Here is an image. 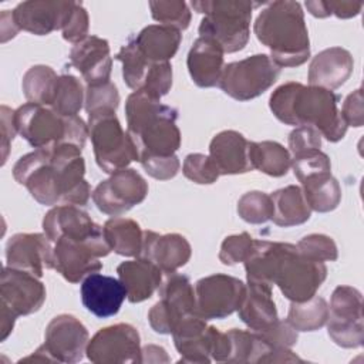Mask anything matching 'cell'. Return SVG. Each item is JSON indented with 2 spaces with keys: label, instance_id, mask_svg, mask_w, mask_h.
<instances>
[{
  "label": "cell",
  "instance_id": "obj_47",
  "mask_svg": "<svg viewBox=\"0 0 364 364\" xmlns=\"http://www.w3.org/2000/svg\"><path fill=\"white\" fill-rule=\"evenodd\" d=\"M172 87V65L171 63H155L148 74L145 85L141 91L155 100H161Z\"/></svg>",
  "mask_w": 364,
  "mask_h": 364
},
{
  "label": "cell",
  "instance_id": "obj_22",
  "mask_svg": "<svg viewBox=\"0 0 364 364\" xmlns=\"http://www.w3.org/2000/svg\"><path fill=\"white\" fill-rule=\"evenodd\" d=\"M191 255L192 249L185 236L179 233L159 235L154 230H144L142 249L138 257L151 260L162 273L176 272L189 262Z\"/></svg>",
  "mask_w": 364,
  "mask_h": 364
},
{
  "label": "cell",
  "instance_id": "obj_23",
  "mask_svg": "<svg viewBox=\"0 0 364 364\" xmlns=\"http://www.w3.org/2000/svg\"><path fill=\"white\" fill-rule=\"evenodd\" d=\"M70 61L80 71L87 85H98L109 81L112 58L109 44L105 38L88 36L74 44L70 51Z\"/></svg>",
  "mask_w": 364,
  "mask_h": 364
},
{
  "label": "cell",
  "instance_id": "obj_44",
  "mask_svg": "<svg viewBox=\"0 0 364 364\" xmlns=\"http://www.w3.org/2000/svg\"><path fill=\"white\" fill-rule=\"evenodd\" d=\"M291 168H293L294 176L299 179V182H301L310 175L330 172L331 162L327 154H324L320 149H316V151H309V152L293 156Z\"/></svg>",
  "mask_w": 364,
  "mask_h": 364
},
{
  "label": "cell",
  "instance_id": "obj_53",
  "mask_svg": "<svg viewBox=\"0 0 364 364\" xmlns=\"http://www.w3.org/2000/svg\"><path fill=\"white\" fill-rule=\"evenodd\" d=\"M17 134L16 125H14V111L10 109L6 105H1V149H3V164L7 159L10 144L14 139V135Z\"/></svg>",
  "mask_w": 364,
  "mask_h": 364
},
{
  "label": "cell",
  "instance_id": "obj_55",
  "mask_svg": "<svg viewBox=\"0 0 364 364\" xmlns=\"http://www.w3.org/2000/svg\"><path fill=\"white\" fill-rule=\"evenodd\" d=\"M0 27H1V43L9 41L10 38H13L20 28L17 27L14 18H13V13L11 10H3L0 14Z\"/></svg>",
  "mask_w": 364,
  "mask_h": 364
},
{
  "label": "cell",
  "instance_id": "obj_51",
  "mask_svg": "<svg viewBox=\"0 0 364 364\" xmlns=\"http://www.w3.org/2000/svg\"><path fill=\"white\" fill-rule=\"evenodd\" d=\"M321 148V135L311 127H296L289 135V152L293 156Z\"/></svg>",
  "mask_w": 364,
  "mask_h": 364
},
{
  "label": "cell",
  "instance_id": "obj_45",
  "mask_svg": "<svg viewBox=\"0 0 364 364\" xmlns=\"http://www.w3.org/2000/svg\"><path fill=\"white\" fill-rule=\"evenodd\" d=\"M253 242L255 239L247 232L225 237V240L220 245L219 260L228 266L245 262V259L249 256L253 247Z\"/></svg>",
  "mask_w": 364,
  "mask_h": 364
},
{
  "label": "cell",
  "instance_id": "obj_48",
  "mask_svg": "<svg viewBox=\"0 0 364 364\" xmlns=\"http://www.w3.org/2000/svg\"><path fill=\"white\" fill-rule=\"evenodd\" d=\"M262 340H264L272 348H290L297 343V330L287 321L277 318L270 327L262 331H256Z\"/></svg>",
  "mask_w": 364,
  "mask_h": 364
},
{
  "label": "cell",
  "instance_id": "obj_54",
  "mask_svg": "<svg viewBox=\"0 0 364 364\" xmlns=\"http://www.w3.org/2000/svg\"><path fill=\"white\" fill-rule=\"evenodd\" d=\"M139 363H169V357L164 347L148 344L141 348V361Z\"/></svg>",
  "mask_w": 364,
  "mask_h": 364
},
{
  "label": "cell",
  "instance_id": "obj_35",
  "mask_svg": "<svg viewBox=\"0 0 364 364\" xmlns=\"http://www.w3.org/2000/svg\"><path fill=\"white\" fill-rule=\"evenodd\" d=\"M58 77L48 65H33L23 75L21 88L26 100L33 104L47 105L53 104Z\"/></svg>",
  "mask_w": 364,
  "mask_h": 364
},
{
  "label": "cell",
  "instance_id": "obj_3",
  "mask_svg": "<svg viewBox=\"0 0 364 364\" xmlns=\"http://www.w3.org/2000/svg\"><path fill=\"white\" fill-rule=\"evenodd\" d=\"M253 30L280 68L299 67L309 60L310 38L300 3L291 0L269 3L259 13Z\"/></svg>",
  "mask_w": 364,
  "mask_h": 364
},
{
  "label": "cell",
  "instance_id": "obj_56",
  "mask_svg": "<svg viewBox=\"0 0 364 364\" xmlns=\"http://www.w3.org/2000/svg\"><path fill=\"white\" fill-rule=\"evenodd\" d=\"M0 318H1V323H0L1 341H4V340L10 336V333L13 331L14 323H16V318H17V317H16L11 311H9L6 307H1V316H0Z\"/></svg>",
  "mask_w": 364,
  "mask_h": 364
},
{
  "label": "cell",
  "instance_id": "obj_16",
  "mask_svg": "<svg viewBox=\"0 0 364 364\" xmlns=\"http://www.w3.org/2000/svg\"><path fill=\"white\" fill-rule=\"evenodd\" d=\"M90 341L85 326L71 314H58L47 326L44 347L53 363H78L84 358Z\"/></svg>",
  "mask_w": 364,
  "mask_h": 364
},
{
  "label": "cell",
  "instance_id": "obj_39",
  "mask_svg": "<svg viewBox=\"0 0 364 364\" xmlns=\"http://www.w3.org/2000/svg\"><path fill=\"white\" fill-rule=\"evenodd\" d=\"M237 213L247 223H266L272 219L273 215V203L270 195L260 191L246 192L237 200Z\"/></svg>",
  "mask_w": 364,
  "mask_h": 364
},
{
  "label": "cell",
  "instance_id": "obj_1",
  "mask_svg": "<svg viewBox=\"0 0 364 364\" xmlns=\"http://www.w3.org/2000/svg\"><path fill=\"white\" fill-rule=\"evenodd\" d=\"M81 149L71 144L37 148L18 158L13 166L17 183L26 186L41 205H87L91 186L84 178Z\"/></svg>",
  "mask_w": 364,
  "mask_h": 364
},
{
  "label": "cell",
  "instance_id": "obj_29",
  "mask_svg": "<svg viewBox=\"0 0 364 364\" xmlns=\"http://www.w3.org/2000/svg\"><path fill=\"white\" fill-rule=\"evenodd\" d=\"M272 289L273 287L256 283H247L246 286V294L237 309V314L253 331L266 330L279 318Z\"/></svg>",
  "mask_w": 364,
  "mask_h": 364
},
{
  "label": "cell",
  "instance_id": "obj_19",
  "mask_svg": "<svg viewBox=\"0 0 364 364\" xmlns=\"http://www.w3.org/2000/svg\"><path fill=\"white\" fill-rule=\"evenodd\" d=\"M75 1L28 0L20 3L13 18L20 30L36 36H47L54 30H63Z\"/></svg>",
  "mask_w": 364,
  "mask_h": 364
},
{
  "label": "cell",
  "instance_id": "obj_25",
  "mask_svg": "<svg viewBox=\"0 0 364 364\" xmlns=\"http://www.w3.org/2000/svg\"><path fill=\"white\" fill-rule=\"evenodd\" d=\"M222 47L209 37H198L186 58V65L192 81L200 88H210L219 85L225 60Z\"/></svg>",
  "mask_w": 364,
  "mask_h": 364
},
{
  "label": "cell",
  "instance_id": "obj_2",
  "mask_svg": "<svg viewBox=\"0 0 364 364\" xmlns=\"http://www.w3.org/2000/svg\"><path fill=\"white\" fill-rule=\"evenodd\" d=\"M337 102L338 95L331 90L294 81L282 84L269 98L270 111L280 122L311 127L330 142L343 139L348 128Z\"/></svg>",
  "mask_w": 364,
  "mask_h": 364
},
{
  "label": "cell",
  "instance_id": "obj_46",
  "mask_svg": "<svg viewBox=\"0 0 364 364\" xmlns=\"http://www.w3.org/2000/svg\"><path fill=\"white\" fill-rule=\"evenodd\" d=\"M307 11L318 18L328 17L334 14L338 18H351L360 14L363 9L361 1H324V0H314L306 1Z\"/></svg>",
  "mask_w": 364,
  "mask_h": 364
},
{
  "label": "cell",
  "instance_id": "obj_37",
  "mask_svg": "<svg viewBox=\"0 0 364 364\" xmlns=\"http://www.w3.org/2000/svg\"><path fill=\"white\" fill-rule=\"evenodd\" d=\"M115 60L122 63V77L125 84L134 91H141L155 63L148 61L141 54L134 38H131L125 46L121 47V50L115 55Z\"/></svg>",
  "mask_w": 364,
  "mask_h": 364
},
{
  "label": "cell",
  "instance_id": "obj_14",
  "mask_svg": "<svg viewBox=\"0 0 364 364\" xmlns=\"http://www.w3.org/2000/svg\"><path fill=\"white\" fill-rule=\"evenodd\" d=\"M148 195V182L132 168H124L101 181L91 193V198L105 215L121 216L135 205L144 202Z\"/></svg>",
  "mask_w": 364,
  "mask_h": 364
},
{
  "label": "cell",
  "instance_id": "obj_49",
  "mask_svg": "<svg viewBox=\"0 0 364 364\" xmlns=\"http://www.w3.org/2000/svg\"><path fill=\"white\" fill-rule=\"evenodd\" d=\"M88 27H90V18L88 13L84 9L81 3H74V7L61 30L63 38L70 43H80L85 37H88Z\"/></svg>",
  "mask_w": 364,
  "mask_h": 364
},
{
  "label": "cell",
  "instance_id": "obj_40",
  "mask_svg": "<svg viewBox=\"0 0 364 364\" xmlns=\"http://www.w3.org/2000/svg\"><path fill=\"white\" fill-rule=\"evenodd\" d=\"M152 18L159 24L173 27L179 31L186 30L191 23V10L182 0L149 1Z\"/></svg>",
  "mask_w": 364,
  "mask_h": 364
},
{
  "label": "cell",
  "instance_id": "obj_32",
  "mask_svg": "<svg viewBox=\"0 0 364 364\" xmlns=\"http://www.w3.org/2000/svg\"><path fill=\"white\" fill-rule=\"evenodd\" d=\"M102 232L111 250H114L117 255L128 257L139 256L144 230L135 220L114 216L104 223Z\"/></svg>",
  "mask_w": 364,
  "mask_h": 364
},
{
  "label": "cell",
  "instance_id": "obj_12",
  "mask_svg": "<svg viewBox=\"0 0 364 364\" xmlns=\"http://www.w3.org/2000/svg\"><path fill=\"white\" fill-rule=\"evenodd\" d=\"M330 338L343 348H358L364 343L363 294L351 286H337L331 294L327 318Z\"/></svg>",
  "mask_w": 364,
  "mask_h": 364
},
{
  "label": "cell",
  "instance_id": "obj_21",
  "mask_svg": "<svg viewBox=\"0 0 364 364\" xmlns=\"http://www.w3.org/2000/svg\"><path fill=\"white\" fill-rule=\"evenodd\" d=\"M80 293L84 307L100 318L115 316L127 299V290L119 279L98 272L82 280Z\"/></svg>",
  "mask_w": 364,
  "mask_h": 364
},
{
  "label": "cell",
  "instance_id": "obj_15",
  "mask_svg": "<svg viewBox=\"0 0 364 364\" xmlns=\"http://www.w3.org/2000/svg\"><path fill=\"white\" fill-rule=\"evenodd\" d=\"M87 357L95 364H125L141 361L138 330L128 323L100 328L88 341Z\"/></svg>",
  "mask_w": 364,
  "mask_h": 364
},
{
  "label": "cell",
  "instance_id": "obj_5",
  "mask_svg": "<svg viewBox=\"0 0 364 364\" xmlns=\"http://www.w3.org/2000/svg\"><path fill=\"white\" fill-rule=\"evenodd\" d=\"M17 132L36 149L71 144L84 148L88 124L78 115H61L51 107L27 102L14 111Z\"/></svg>",
  "mask_w": 364,
  "mask_h": 364
},
{
  "label": "cell",
  "instance_id": "obj_28",
  "mask_svg": "<svg viewBox=\"0 0 364 364\" xmlns=\"http://www.w3.org/2000/svg\"><path fill=\"white\" fill-rule=\"evenodd\" d=\"M117 273L127 290V299L131 303H141L149 299L159 289L164 279L162 270L144 257L119 263Z\"/></svg>",
  "mask_w": 364,
  "mask_h": 364
},
{
  "label": "cell",
  "instance_id": "obj_13",
  "mask_svg": "<svg viewBox=\"0 0 364 364\" xmlns=\"http://www.w3.org/2000/svg\"><path fill=\"white\" fill-rule=\"evenodd\" d=\"M246 294V284L237 277L215 273L195 283V313L205 318H225L237 311Z\"/></svg>",
  "mask_w": 364,
  "mask_h": 364
},
{
  "label": "cell",
  "instance_id": "obj_34",
  "mask_svg": "<svg viewBox=\"0 0 364 364\" xmlns=\"http://www.w3.org/2000/svg\"><path fill=\"white\" fill-rule=\"evenodd\" d=\"M249 155L253 169L273 178L286 175L291 168V156L289 149L276 141H250Z\"/></svg>",
  "mask_w": 364,
  "mask_h": 364
},
{
  "label": "cell",
  "instance_id": "obj_30",
  "mask_svg": "<svg viewBox=\"0 0 364 364\" xmlns=\"http://www.w3.org/2000/svg\"><path fill=\"white\" fill-rule=\"evenodd\" d=\"M181 40L179 30L164 24L146 26L134 37L138 50L151 63H169L176 54Z\"/></svg>",
  "mask_w": 364,
  "mask_h": 364
},
{
  "label": "cell",
  "instance_id": "obj_43",
  "mask_svg": "<svg viewBox=\"0 0 364 364\" xmlns=\"http://www.w3.org/2000/svg\"><path fill=\"white\" fill-rule=\"evenodd\" d=\"M119 105V94L117 87L108 81L98 85H87L85 90V102L84 108L87 114L100 109H112L115 111Z\"/></svg>",
  "mask_w": 364,
  "mask_h": 364
},
{
  "label": "cell",
  "instance_id": "obj_50",
  "mask_svg": "<svg viewBox=\"0 0 364 364\" xmlns=\"http://www.w3.org/2000/svg\"><path fill=\"white\" fill-rule=\"evenodd\" d=\"M139 164L149 176L158 181L172 179L181 168L179 158L175 154L169 156H145L139 159Z\"/></svg>",
  "mask_w": 364,
  "mask_h": 364
},
{
  "label": "cell",
  "instance_id": "obj_17",
  "mask_svg": "<svg viewBox=\"0 0 364 364\" xmlns=\"http://www.w3.org/2000/svg\"><path fill=\"white\" fill-rule=\"evenodd\" d=\"M0 306L16 317L40 310L46 301V287L34 274L4 266L0 282Z\"/></svg>",
  "mask_w": 364,
  "mask_h": 364
},
{
  "label": "cell",
  "instance_id": "obj_38",
  "mask_svg": "<svg viewBox=\"0 0 364 364\" xmlns=\"http://www.w3.org/2000/svg\"><path fill=\"white\" fill-rule=\"evenodd\" d=\"M84 102L85 91L81 81L71 74L60 75L55 95L50 107L61 115H78Z\"/></svg>",
  "mask_w": 364,
  "mask_h": 364
},
{
  "label": "cell",
  "instance_id": "obj_8",
  "mask_svg": "<svg viewBox=\"0 0 364 364\" xmlns=\"http://www.w3.org/2000/svg\"><path fill=\"white\" fill-rule=\"evenodd\" d=\"M88 136L92 142L95 162L105 173L111 175L138 161L136 146L112 109L88 114Z\"/></svg>",
  "mask_w": 364,
  "mask_h": 364
},
{
  "label": "cell",
  "instance_id": "obj_27",
  "mask_svg": "<svg viewBox=\"0 0 364 364\" xmlns=\"http://www.w3.org/2000/svg\"><path fill=\"white\" fill-rule=\"evenodd\" d=\"M101 226L90 215L75 205H57L51 208L43 219L46 236L55 242L60 237L84 239L95 233Z\"/></svg>",
  "mask_w": 364,
  "mask_h": 364
},
{
  "label": "cell",
  "instance_id": "obj_7",
  "mask_svg": "<svg viewBox=\"0 0 364 364\" xmlns=\"http://www.w3.org/2000/svg\"><path fill=\"white\" fill-rule=\"evenodd\" d=\"M327 277V267L301 255L296 245L279 242L273 284L290 301H306L316 296Z\"/></svg>",
  "mask_w": 364,
  "mask_h": 364
},
{
  "label": "cell",
  "instance_id": "obj_20",
  "mask_svg": "<svg viewBox=\"0 0 364 364\" xmlns=\"http://www.w3.org/2000/svg\"><path fill=\"white\" fill-rule=\"evenodd\" d=\"M216 331V327L209 326L206 320L198 314L182 318L172 331L175 348L181 354L179 363H210Z\"/></svg>",
  "mask_w": 364,
  "mask_h": 364
},
{
  "label": "cell",
  "instance_id": "obj_26",
  "mask_svg": "<svg viewBox=\"0 0 364 364\" xmlns=\"http://www.w3.org/2000/svg\"><path fill=\"white\" fill-rule=\"evenodd\" d=\"M354 68V60L348 50L330 47L316 54L309 65V85L336 90L341 87Z\"/></svg>",
  "mask_w": 364,
  "mask_h": 364
},
{
  "label": "cell",
  "instance_id": "obj_4",
  "mask_svg": "<svg viewBox=\"0 0 364 364\" xmlns=\"http://www.w3.org/2000/svg\"><path fill=\"white\" fill-rule=\"evenodd\" d=\"M127 132L138 151V162L145 156H169L181 146V131L176 125L178 111L134 91L125 102Z\"/></svg>",
  "mask_w": 364,
  "mask_h": 364
},
{
  "label": "cell",
  "instance_id": "obj_10",
  "mask_svg": "<svg viewBox=\"0 0 364 364\" xmlns=\"http://www.w3.org/2000/svg\"><path fill=\"white\" fill-rule=\"evenodd\" d=\"M280 74V67L270 55L255 54L239 61L225 64L219 87L237 101H249L267 91Z\"/></svg>",
  "mask_w": 364,
  "mask_h": 364
},
{
  "label": "cell",
  "instance_id": "obj_6",
  "mask_svg": "<svg viewBox=\"0 0 364 364\" xmlns=\"http://www.w3.org/2000/svg\"><path fill=\"white\" fill-rule=\"evenodd\" d=\"M191 6L205 14L199 24V36L215 40L225 53H236L245 48L250 36L252 1L200 0Z\"/></svg>",
  "mask_w": 364,
  "mask_h": 364
},
{
  "label": "cell",
  "instance_id": "obj_42",
  "mask_svg": "<svg viewBox=\"0 0 364 364\" xmlns=\"http://www.w3.org/2000/svg\"><path fill=\"white\" fill-rule=\"evenodd\" d=\"M182 172L185 178L199 185H210L220 176L218 168L209 155L205 154H189L183 159Z\"/></svg>",
  "mask_w": 364,
  "mask_h": 364
},
{
  "label": "cell",
  "instance_id": "obj_24",
  "mask_svg": "<svg viewBox=\"0 0 364 364\" xmlns=\"http://www.w3.org/2000/svg\"><path fill=\"white\" fill-rule=\"evenodd\" d=\"M249 149L250 141L237 131L226 129L212 138L209 156L220 175L246 173L253 171Z\"/></svg>",
  "mask_w": 364,
  "mask_h": 364
},
{
  "label": "cell",
  "instance_id": "obj_52",
  "mask_svg": "<svg viewBox=\"0 0 364 364\" xmlns=\"http://www.w3.org/2000/svg\"><path fill=\"white\" fill-rule=\"evenodd\" d=\"M341 117L347 127L360 128L364 124V111H363V90L358 88L347 95L340 109Z\"/></svg>",
  "mask_w": 364,
  "mask_h": 364
},
{
  "label": "cell",
  "instance_id": "obj_18",
  "mask_svg": "<svg viewBox=\"0 0 364 364\" xmlns=\"http://www.w3.org/2000/svg\"><path fill=\"white\" fill-rule=\"evenodd\" d=\"M6 266L43 277L53 269V242L46 233H16L6 245Z\"/></svg>",
  "mask_w": 364,
  "mask_h": 364
},
{
  "label": "cell",
  "instance_id": "obj_11",
  "mask_svg": "<svg viewBox=\"0 0 364 364\" xmlns=\"http://www.w3.org/2000/svg\"><path fill=\"white\" fill-rule=\"evenodd\" d=\"M158 293L159 301L148 311V321L154 331L172 334L182 318L196 314L195 287L188 276L176 272L165 273Z\"/></svg>",
  "mask_w": 364,
  "mask_h": 364
},
{
  "label": "cell",
  "instance_id": "obj_36",
  "mask_svg": "<svg viewBox=\"0 0 364 364\" xmlns=\"http://www.w3.org/2000/svg\"><path fill=\"white\" fill-rule=\"evenodd\" d=\"M328 318V304L320 296H313L306 301H291L287 321L297 331H316L326 326Z\"/></svg>",
  "mask_w": 364,
  "mask_h": 364
},
{
  "label": "cell",
  "instance_id": "obj_33",
  "mask_svg": "<svg viewBox=\"0 0 364 364\" xmlns=\"http://www.w3.org/2000/svg\"><path fill=\"white\" fill-rule=\"evenodd\" d=\"M300 183L311 210L326 213L338 206L341 200V188L338 181L330 172L310 175Z\"/></svg>",
  "mask_w": 364,
  "mask_h": 364
},
{
  "label": "cell",
  "instance_id": "obj_31",
  "mask_svg": "<svg viewBox=\"0 0 364 364\" xmlns=\"http://www.w3.org/2000/svg\"><path fill=\"white\" fill-rule=\"evenodd\" d=\"M274 225L282 228H290L303 225L311 216V209L304 198L301 186L289 185L286 188L274 191L272 195Z\"/></svg>",
  "mask_w": 364,
  "mask_h": 364
},
{
  "label": "cell",
  "instance_id": "obj_41",
  "mask_svg": "<svg viewBox=\"0 0 364 364\" xmlns=\"http://www.w3.org/2000/svg\"><path fill=\"white\" fill-rule=\"evenodd\" d=\"M297 250L309 259L317 262H333L338 256L336 242L323 233H311L299 240Z\"/></svg>",
  "mask_w": 364,
  "mask_h": 364
},
{
  "label": "cell",
  "instance_id": "obj_9",
  "mask_svg": "<svg viewBox=\"0 0 364 364\" xmlns=\"http://www.w3.org/2000/svg\"><path fill=\"white\" fill-rule=\"evenodd\" d=\"M111 252L101 229L84 239L60 237L53 242V269L67 282L80 283L102 269L101 257Z\"/></svg>",
  "mask_w": 364,
  "mask_h": 364
}]
</instances>
